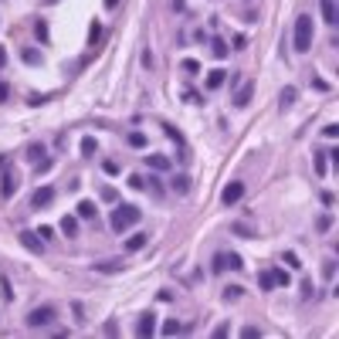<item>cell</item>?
<instances>
[{
	"label": "cell",
	"mask_w": 339,
	"mask_h": 339,
	"mask_svg": "<svg viewBox=\"0 0 339 339\" xmlns=\"http://www.w3.org/2000/svg\"><path fill=\"white\" fill-rule=\"evenodd\" d=\"M312 37H316V31H312V17L309 14H302V17H295V51L299 55H305V51H312Z\"/></svg>",
	"instance_id": "cell-1"
},
{
	"label": "cell",
	"mask_w": 339,
	"mask_h": 339,
	"mask_svg": "<svg viewBox=\"0 0 339 339\" xmlns=\"http://www.w3.org/2000/svg\"><path fill=\"white\" fill-rule=\"evenodd\" d=\"M139 217H143V210H139V207H133V203H119V207L112 210V217H109V224H112V231H119V234H122L125 227L139 224Z\"/></svg>",
	"instance_id": "cell-2"
},
{
	"label": "cell",
	"mask_w": 339,
	"mask_h": 339,
	"mask_svg": "<svg viewBox=\"0 0 339 339\" xmlns=\"http://www.w3.org/2000/svg\"><path fill=\"white\" fill-rule=\"evenodd\" d=\"M51 322H55V309H51V305H41V309H31V312H27V326L31 329L51 326Z\"/></svg>",
	"instance_id": "cell-3"
},
{
	"label": "cell",
	"mask_w": 339,
	"mask_h": 339,
	"mask_svg": "<svg viewBox=\"0 0 339 339\" xmlns=\"http://www.w3.org/2000/svg\"><path fill=\"white\" fill-rule=\"evenodd\" d=\"M227 268H234V271L244 268L241 255H234V251H221V255H214V271H227Z\"/></svg>",
	"instance_id": "cell-4"
},
{
	"label": "cell",
	"mask_w": 339,
	"mask_h": 339,
	"mask_svg": "<svg viewBox=\"0 0 339 339\" xmlns=\"http://www.w3.org/2000/svg\"><path fill=\"white\" fill-rule=\"evenodd\" d=\"M241 197H244V183H227V187H224V193H221V200H224L227 203V207H234V203L237 200H241Z\"/></svg>",
	"instance_id": "cell-5"
},
{
	"label": "cell",
	"mask_w": 339,
	"mask_h": 339,
	"mask_svg": "<svg viewBox=\"0 0 339 339\" xmlns=\"http://www.w3.org/2000/svg\"><path fill=\"white\" fill-rule=\"evenodd\" d=\"M17 187H21V177H17V173H4V180H0V197H14V193H17Z\"/></svg>",
	"instance_id": "cell-6"
},
{
	"label": "cell",
	"mask_w": 339,
	"mask_h": 339,
	"mask_svg": "<svg viewBox=\"0 0 339 339\" xmlns=\"http://www.w3.org/2000/svg\"><path fill=\"white\" fill-rule=\"evenodd\" d=\"M136 332H139V336H153V332H156V316H153V312H143Z\"/></svg>",
	"instance_id": "cell-7"
},
{
	"label": "cell",
	"mask_w": 339,
	"mask_h": 339,
	"mask_svg": "<svg viewBox=\"0 0 339 339\" xmlns=\"http://www.w3.org/2000/svg\"><path fill=\"white\" fill-rule=\"evenodd\" d=\"M319 14L326 24H336L339 21V11H336V0H319Z\"/></svg>",
	"instance_id": "cell-8"
},
{
	"label": "cell",
	"mask_w": 339,
	"mask_h": 339,
	"mask_svg": "<svg viewBox=\"0 0 339 339\" xmlns=\"http://www.w3.org/2000/svg\"><path fill=\"white\" fill-rule=\"evenodd\" d=\"M21 244L31 251V255H41V251H45V241H37V234H31V231H21Z\"/></svg>",
	"instance_id": "cell-9"
},
{
	"label": "cell",
	"mask_w": 339,
	"mask_h": 339,
	"mask_svg": "<svg viewBox=\"0 0 339 339\" xmlns=\"http://www.w3.org/2000/svg\"><path fill=\"white\" fill-rule=\"evenodd\" d=\"M51 200H55V190H51V187H37V190H34V197H31L34 207H48Z\"/></svg>",
	"instance_id": "cell-10"
},
{
	"label": "cell",
	"mask_w": 339,
	"mask_h": 339,
	"mask_svg": "<svg viewBox=\"0 0 339 339\" xmlns=\"http://www.w3.org/2000/svg\"><path fill=\"white\" fill-rule=\"evenodd\" d=\"M251 95H255V85H251V81H244V85L237 89V95H234V105H237V109H244V105L251 102Z\"/></svg>",
	"instance_id": "cell-11"
},
{
	"label": "cell",
	"mask_w": 339,
	"mask_h": 339,
	"mask_svg": "<svg viewBox=\"0 0 339 339\" xmlns=\"http://www.w3.org/2000/svg\"><path fill=\"white\" fill-rule=\"evenodd\" d=\"M146 244H149V234H143V231H139V234H133L129 241H125V251H143Z\"/></svg>",
	"instance_id": "cell-12"
},
{
	"label": "cell",
	"mask_w": 339,
	"mask_h": 339,
	"mask_svg": "<svg viewBox=\"0 0 339 339\" xmlns=\"http://www.w3.org/2000/svg\"><path fill=\"white\" fill-rule=\"evenodd\" d=\"M61 234H65V237H75V234H78V217H61Z\"/></svg>",
	"instance_id": "cell-13"
},
{
	"label": "cell",
	"mask_w": 339,
	"mask_h": 339,
	"mask_svg": "<svg viewBox=\"0 0 339 339\" xmlns=\"http://www.w3.org/2000/svg\"><path fill=\"white\" fill-rule=\"evenodd\" d=\"M146 166H149V169H156V173H163V169H169V159H166V156H159V153H153V156H146Z\"/></svg>",
	"instance_id": "cell-14"
},
{
	"label": "cell",
	"mask_w": 339,
	"mask_h": 339,
	"mask_svg": "<svg viewBox=\"0 0 339 339\" xmlns=\"http://www.w3.org/2000/svg\"><path fill=\"white\" fill-rule=\"evenodd\" d=\"M227 81V71H221V68H214L210 75H207V89H221Z\"/></svg>",
	"instance_id": "cell-15"
},
{
	"label": "cell",
	"mask_w": 339,
	"mask_h": 339,
	"mask_svg": "<svg viewBox=\"0 0 339 339\" xmlns=\"http://www.w3.org/2000/svg\"><path fill=\"white\" fill-rule=\"evenodd\" d=\"M169 187H173L177 193H187V190H190V177H187V173H177V177L169 180Z\"/></svg>",
	"instance_id": "cell-16"
},
{
	"label": "cell",
	"mask_w": 339,
	"mask_h": 339,
	"mask_svg": "<svg viewBox=\"0 0 339 339\" xmlns=\"http://www.w3.org/2000/svg\"><path fill=\"white\" fill-rule=\"evenodd\" d=\"M21 61H24V65H41V51H37V48H24Z\"/></svg>",
	"instance_id": "cell-17"
},
{
	"label": "cell",
	"mask_w": 339,
	"mask_h": 339,
	"mask_svg": "<svg viewBox=\"0 0 339 339\" xmlns=\"http://www.w3.org/2000/svg\"><path fill=\"white\" fill-rule=\"evenodd\" d=\"M99 153V143H95V136H85L81 139V156H95Z\"/></svg>",
	"instance_id": "cell-18"
},
{
	"label": "cell",
	"mask_w": 339,
	"mask_h": 339,
	"mask_svg": "<svg viewBox=\"0 0 339 339\" xmlns=\"http://www.w3.org/2000/svg\"><path fill=\"white\" fill-rule=\"evenodd\" d=\"M24 156H27V159H31V163H37V159H41V156H45V146H41V143H31V146H27V149H24Z\"/></svg>",
	"instance_id": "cell-19"
},
{
	"label": "cell",
	"mask_w": 339,
	"mask_h": 339,
	"mask_svg": "<svg viewBox=\"0 0 339 339\" xmlns=\"http://www.w3.org/2000/svg\"><path fill=\"white\" fill-rule=\"evenodd\" d=\"M210 51H214V58H227V51H231V48H227L221 37H214V41H210Z\"/></svg>",
	"instance_id": "cell-20"
},
{
	"label": "cell",
	"mask_w": 339,
	"mask_h": 339,
	"mask_svg": "<svg viewBox=\"0 0 339 339\" xmlns=\"http://www.w3.org/2000/svg\"><path fill=\"white\" fill-rule=\"evenodd\" d=\"M295 95H299V92H295L292 85H288V89H282V112H285V109H292V102H295Z\"/></svg>",
	"instance_id": "cell-21"
},
{
	"label": "cell",
	"mask_w": 339,
	"mask_h": 339,
	"mask_svg": "<svg viewBox=\"0 0 339 339\" xmlns=\"http://www.w3.org/2000/svg\"><path fill=\"white\" fill-rule=\"evenodd\" d=\"M125 143H129L133 149H143V146H146V136H143V133H129V136H125Z\"/></svg>",
	"instance_id": "cell-22"
},
{
	"label": "cell",
	"mask_w": 339,
	"mask_h": 339,
	"mask_svg": "<svg viewBox=\"0 0 339 339\" xmlns=\"http://www.w3.org/2000/svg\"><path fill=\"white\" fill-rule=\"evenodd\" d=\"M268 275H271V282H275V285H288V271H285V268H271Z\"/></svg>",
	"instance_id": "cell-23"
},
{
	"label": "cell",
	"mask_w": 339,
	"mask_h": 339,
	"mask_svg": "<svg viewBox=\"0 0 339 339\" xmlns=\"http://www.w3.org/2000/svg\"><path fill=\"white\" fill-rule=\"evenodd\" d=\"M78 217H85V221H89V217H95V203H92V200H81L78 203Z\"/></svg>",
	"instance_id": "cell-24"
},
{
	"label": "cell",
	"mask_w": 339,
	"mask_h": 339,
	"mask_svg": "<svg viewBox=\"0 0 339 339\" xmlns=\"http://www.w3.org/2000/svg\"><path fill=\"white\" fill-rule=\"evenodd\" d=\"M177 332H183V326L177 322V319H169V322H163V336H177Z\"/></svg>",
	"instance_id": "cell-25"
},
{
	"label": "cell",
	"mask_w": 339,
	"mask_h": 339,
	"mask_svg": "<svg viewBox=\"0 0 339 339\" xmlns=\"http://www.w3.org/2000/svg\"><path fill=\"white\" fill-rule=\"evenodd\" d=\"M95 271H122V261H99Z\"/></svg>",
	"instance_id": "cell-26"
},
{
	"label": "cell",
	"mask_w": 339,
	"mask_h": 339,
	"mask_svg": "<svg viewBox=\"0 0 339 339\" xmlns=\"http://www.w3.org/2000/svg\"><path fill=\"white\" fill-rule=\"evenodd\" d=\"M241 292H244V288H237V285H227V288H224V302H237V299H241Z\"/></svg>",
	"instance_id": "cell-27"
},
{
	"label": "cell",
	"mask_w": 339,
	"mask_h": 339,
	"mask_svg": "<svg viewBox=\"0 0 339 339\" xmlns=\"http://www.w3.org/2000/svg\"><path fill=\"white\" fill-rule=\"evenodd\" d=\"M316 173L319 177H326V153H322V149L316 153Z\"/></svg>",
	"instance_id": "cell-28"
},
{
	"label": "cell",
	"mask_w": 339,
	"mask_h": 339,
	"mask_svg": "<svg viewBox=\"0 0 339 339\" xmlns=\"http://www.w3.org/2000/svg\"><path fill=\"white\" fill-rule=\"evenodd\" d=\"M99 37H102V24L95 21V24L89 27V41H92V45H99Z\"/></svg>",
	"instance_id": "cell-29"
},
{
	"label": "cell",
	"mask_w": 339,
	"mask_h": 339,
	"mask_svg": "<svg viewBox=\"0 0 339 339\" xmlns=\"http://www.w3.org/2000/svg\"><path fill=\"white\" fill-rule=\"evenodd\" d=\"M231 231H234V234H241V237H258V234H255V231H251L248 224H234Z\"/></svg>",
	"instance_id": "cell-30"
},
{
	"label": "cell",
	"mask_w": 339,
	"mask_h": 339,
	"mask_svg": "<svg viewBox=\"0 0 339 339\" xmlns=\"http://www.w3.org/2000/svg\"><path fill=\"white\" fill-rule=\"evenodd\" d=\"M183 71L197 75V71H200V61H193V58H183Z\"/></svg>",
	"instance_id": "cell-31"
},
{
	"label": "cell",
	"mask_w": 339,
	"mask_h": 339,
	"mask_svg": "<svg viewBox=\"0 0 339 339\" xmlns=\"http://www.w3.org/2000/svg\"><path fill=\"white\" fill-rule=\"evenodd\" d=\"M34 34H37L41 41H48V24L45 21H34Z\"/></svg>",
	"instance_id": "cell-32"
},
{
	"label": "cell",
	"mask_w": 339,
	"mask_h": 339,
	"mask_svg": "<svg viewBox=\"0 0 339 339\" xmlns=\"http://www.w3.org/2000/svg\"><path fill=\"white\" fill-rule=\"evenodd\" d=\"M316 227H319V231H329V227H332V214H322L316 221Z\"/></svg>",
	"instance_id": "cell-33"
},
{
	"label": "cell",
	"mask_w": 339,
	"mask_h": 339,
	"mask_svg": "<svg viewBox=\"0 0 339 339\" xmlns=\"http://www.w3.org/2000/svg\"><path fill=\"white\" fill-rule=\"evenodd\" d=\"M0 295H4L7 302H11V299H14V292H11V282H7V278H0Z\"/></svg>",
	"instance_id": "cell-34"
},
{
	"label": "cell",
	"mask_w": 339,
	"mask_h": 339,
	"mask_svg": "<svg viewBox=\"0 0 339 339\" xmlns=\"http://www.w3.org/2000/svg\"><path fill=\"white\" fill-rule=\"evenodd\" d=\"M129 187H133V190H143V187H146V180H143L139 173H133V177H129Z\"/></svg>",
	"instance_id": "cell-35"
},
{
	"label": "cell",
	"mask_w": 339,
	"mask_h": 339,
	"mask_svg": "<svg viewBox=\"0 0 339 339\" xmlns=\"http://www.w3.org/2000/svg\"><path fill=\"white\" fill-rule=\"evenodd\" d=\"M322 136H326V139H336V136H339V125H336V122H329L326 129H322Z\"/></svg>",
	"instance_id": "cell-36"
},
{
	"label": "cell",
	"mask_w": 339,
	"mask_h": 339,
	"mask_svg": "<svg viewBox=\"0 0 339 339\" xmlns=\"http://www.w3.org/2000/svg\"><path fill=\"white\" fill-rule=\"evenodd\" d=\"M258 285H261V288H265V292H268V288H275V282H271V275H268V271H265V275H261V278H258Z\"/></svg>",
	"instance_id": "cell-37"
},
{
	"label": "cell",
	"mask_w": 339,
	"mask_h": 339,
	"mask_svg": "<svg viewBox=\"0 0 339 339\" xmlns=\"http://www.w3.org/2000/svg\"><path fill=\"white\" fill-rule=\"evenodd\" d=\"M332 271H336V261H322V275L332 278Z\"/></svg>",
	"instance_id": "cell-38"
},
{
	"label": "cell",
	"mask_w": 339,
	"mask_h": 339,
	"mask_svg": "<svg viewBox=\"0 0 339 339\" xmlns=\"http://www.w3.org/2000/svg\"><path fill=\"white\" fill-rule=\"evenodd\" d=\"M163 129H166V136H169V139H177V143H180V146H183V136L177 133V129H173V125H163Z\"/></svg>",
	"instance_id": "cell-39"
},
{
	"label": "cell",
	"mask_w": 339,
	"mask_h": 339,
	"mask_svg": "<svg viewBox=\"0 0 339 339\" xmlns=\"http://www.w3.org/2000/svg\"><path fill=\"white\" fill-rule=\"evenodd\" d=\"M241 336H244V339H255V336H261V332L255 326H248V329H241Z\"/></svg>",
	"instance_id": "cell-40"
},
{
	"label": "cell",
	"mask_w": 339,
	"mask_h": 339,
	"mask_svg": "<svg viewBox=\"0 0 339 339\" xmlns=\"http://www.w3.org/2000/svg\"><path fill=\"white\" fill-rule=\"evenodd\" d=\"M7 95H11V85H7V81H0V102H7Z\"/></svg>",
	"instance_id": "cell-41"
},
{
	"label": "cell",
	"mask_w": 339,
	"mask_h": 339,
	"mask_svg": "<svg viewBox=\"0 0 339 339\" xmlns=\"http://www.w3.org/2000/svg\"><path fill=\"white\" fill-rule=\"evenodd\" d=\"M102 166H105V173H119V163H112V159H105Z\"/></svg>",
	"instance_id": "cell-42"
},
{
	"label": "cell",
	"mask_w": 339,
	"mask_h": 339,
	"mask_svg": "<svg viewBox=\"0 0 339 339\" xmlns=\"http://www.w3.org/2000/svg\"><path fill=\"white\" fill-rule=\"evenodd\" d=\"M102 200H115V190H112V187H102Z\"/></svg>",
	"instance_id": "cell-43"
},
{
	"label": "cell",
	"mask_w": 339,
	"mask_h": 339,
	"mask_svg": "<svg viewBox=\"0 0 339 339\" xmlns=\"http://www.w3.org/2000/svg\"><path fill=\"white\" fill-rule=\"evenodd\" d=\"M102 329H105V336H115V332H119V326H115V322H105Z\"/></svg>",
	"instance_id": "cell-44"
},
{
	"label": "cell",
	"mask_w": 339,
	"mask_h": 339,
	"mask_svg": "<svg viewBox=\"0 0 339 339\" xmlns=\"http://www.w3.org/2000/svg\"><path fill=\"white\" fill-rule=\"evenodd\" d=\"M48 99H51V95H31V105H45Z\"/></svg>",
	"instance_id": "cell-45"
},
{
	"label": "cell",
	"mask_w": 339,
	"mask_h": 339,
	"mask_svg": "<svg viewBox=\"0 0 339 339\" xmlns=\"http://www.w3.org/2000/svg\"><path fill=\"white\" fill-rule=\"evenodd\" d=\"M7 65V51H4V45H0V68Z\"/></svg>",
	"instance_id": "cell-46"
},
{
	"label": "cell",
	"mask_w": 339,
	"mask_h": 339,
	"mask_svg": "<svg viewBox=\"0 0 339 339\" xmlns=\"http://www.w3.org/2000/svg\"><path fill=\"white\" fill-rule=\"evenodd\" d=\"M105 7H109V11H115V7H119V0H105Z\"/></svg>",
	"instance_id": "cell-47"
},
{
	"label": "cell",
	"mask_w": 339,
	"mask_h": 339,
	"mask_svg": "<svg viewBox=\"0 0 339 339\" xmlns=\"http://www.w3.org/2000/svg\"><path fill=\"white\" fill-rule=\"evenodd\" d=\"M45 4H58V0H45Z\"/></svg>",
	"instance_id": "cell-48"
}]
</instances>
